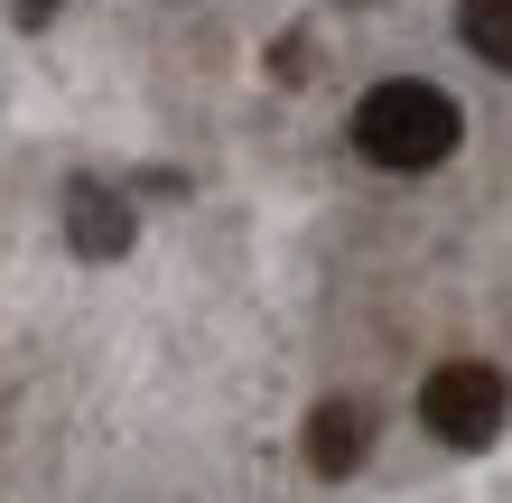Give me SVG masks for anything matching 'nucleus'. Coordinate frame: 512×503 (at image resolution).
Instances as JSON below:
<instances>
[{
	"label": "nucleus",
	"mask_w": 512,
	"mask_h": 503,
	"mask_svg": "<svg viewBox=\"0 0 512 503\" xmlns=\"http://www.w3.org/2000/svg\"><path fill=\"white\" fill-rule=\"evenodd\" d=\"M457 140H466V112L438 94V84H373L364 103H354V150H364L373 168L391 177H419V168H438V159H457Z\"/></svg>",
	"instance_id": "obj_1"
},
{
	"label": "nucleus",
	"mask_w": 512,
	"mask_h": 503,
	"mask_svg": "<svg viewBox=\"0 0 512 503\" xmlns=\"http://www.w3.org/2000/svg\"><path fill=\"white\" fill-rule=\"evenodd\" d=\"M419 420H429L438 448H494L512 420V382L494 364H438L419 382Z\"/></svg>",
	"instance_id": "obj_2"
},
{
	"label": "nucleus",
	"mask_w": 512,
	"mask_h": 503,
	"mask_svg": "<svg viewBox=\"0 0 512 503\" xmlns=\"http://www.w3.org/2000/svg\"><path fill=\"white\" fill-rule=\"evenodd\" d=\"M364 457H373V401H354V392L317 401L308 410V466L317 476H354Z\"/></svg>",
	"instance_id": "obj_3"
},
{
	"label": "nucleus",
	"mask_w": 512,
	"mask_h": 503,
	"mask_svg": "<svg viewBox=\"0 0 512 503\" xmlns=\"http://www.w3.org/2000/svg\"><path fill=\"white\" fill-rule=\"evenodd\" d=\"M66 243L84 261H122L131 252V205L112 196L103 177H75V187H66Z\"/></svg>",
	"instance_id": "obj_4"
},
{
	"label": "nucleus",
	"mask_w": 512,
	"mask_h": 503,
	"mask_svg": "<svg viewBox=\"0 0 512 503\" xmlns=\"http://www.w3.org/2000/svg\"><path fill=\"white\" fill-rule=\"evenodd\" d=\"M457 38L485 56L494 75H512V0H457Z\"/></svg>",
	"instance_id": "obj_5"
},
{
	"label": "nucleus",
	"mask_w": 512,
	"mask_h": 503,
	"mask_svg": "<svg viewBox=\"0 0 512 503\" xmlns=\"http://www.w3.org/2000/svg\"><path fill=\"white\" fill-rule=\"evenodd\" d=\"M10 10H19V28H47V19H56V0H10Z\"/></svg>",
	"instance_id": "obj_6"
}]
</instances>
